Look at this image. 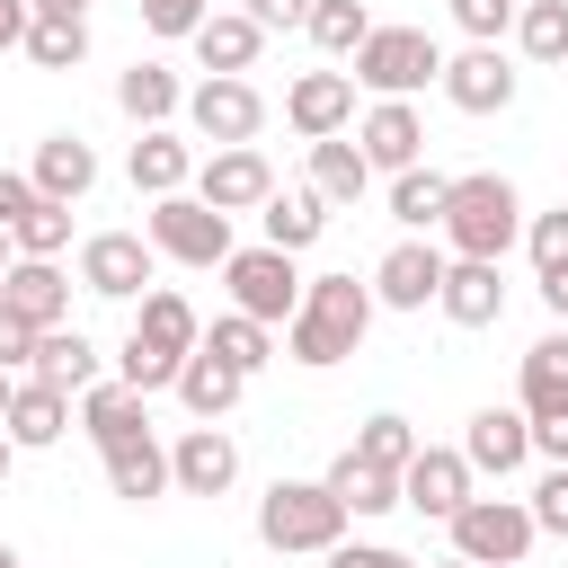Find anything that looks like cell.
Instances as JSON below:
<instances>
[{
  "label": "cell",
  "mask_w": 568,
  "mask_h": 568,
  "mask_svg": "<svg viewBox=\"0 0 568 568\" xmlns=\"http://www.w3.org/2000/svg\"><path fill=\"white\" fill-rule=\"evenodd\" d=\"M204 346V320H195V302L186 293H169V284H151L142 293V311H133V328H124V346H115V382H133L142 399L151 390H178V373H186V355Z\"/></svg>",
  "instance_id": "obj_1"
},
{
  "label": "cell",
  "mask_w": 568,
  "mask_h": 568,
  "mask_svg": "<svg viewBox=\"0 0 568 568\" xmlns=\"http://www.w3.org/2000/svg\"><path fill=\"white\" fill-rule=\"evenodd\" d=\"M373 311H382L373 284H355V275H311V284H302V311L284 320V355L311 364V373H328V364H346V355L364 346Z\"/></svg>",
  "instance_id": "obj_2"
},
{
  "label": "cell",
  "mask_w": 568,
  "mask_h": 568,
  "mask_svg": "<svg viewBox=\"0 0 568 568\" xmlns=\"http://www.w3.org/2000/svg\"><path fill=\"white\" fill-rule=\"evenodd\" d=\"M515 240H524V195H515V178H497V169L453 178V195H444V248L497 266Z\"/></svg>",
  "instance_id": "obj_3"
},
{
  "label": "cell",
  "mask_w": 568,
  "mask_h": 568,
  "mask_svg": "<svg viewBox=\"0 0 568 568\" xmlns=\"http://www.w3.org/2000/svg\"><path fill=\"white\" fill-rule=\"evenodd\" d=\"M257 541H266V550H311V559H328V550L346 541V506L328 497V479H275V488L257 497Z\"/></svg>",
  "instance_id": "obj_4"
},
{
  "label": "cell",
  "mask_w": 568,
  "mask_h": 568,
  "mask_svg": "<svg viewBox=\"0 0 568 568\" xmlns=\"http://www.w3.org/2000/svg\"><path fill=\"white\" fill-rule=\"evenodd\" d=\"M142 240H151L169 266H231V248H240V240H231V213H213L195 186H186V195H160V204L142 213Z\"/></svg>",
  "instance_id": "obj_5"
},
{
  "label": "cell",
  "mask_w": 568,
  "mask_h": 568,
  "mask_svg": "<svg viewBox=\"0 0 568 568\" xmlns=\"http://www.w3.org/2000/svg\"><path fill=\"white\" fill-rule=\"evenodd\" d=\"M444 532H453V559H470V568H524L532 541H541V524H532L524 497H470Z\"/></svg>",
  "instance_id": "obj_6"
},
{
  "label": "cell",
  "mask_w": 568,
  "mask_h": 568,
  "mask_svg": "<svg viewBox=\"0 0 568 568\" xmlns=\"http://www.w3.org/2000/svg\"><path fill=\"white\" fill-rule=\"evenodd\" d=\"M426 80H444V44L426 27H373L364 53H355V89L373 98H417Z\"/></svg>",
  "instance_id": "obj_7"
},
{
  "label": "cell",
  "mask_w": 568,
  "mask_h": 568,
  "mask_svg": "<svg viewBox=\"0 0 568 568\" xmlns=\"http://www.w3.org/2000/svg\"><path fill=\"white\" fill-rule=\"evenodd\" d=\"M222 284H231V311H248V320H266V328H284L293 311H302V266L284 257V248H231V266H222Z\"/></svg>",
  "instance_id": "obj_8"
},
{
  "label": "cell",
  "mask_w": 568,
  "mask_h": 568,
  "mask_svg": "<svg viewBox=\"0 0 568 568\" xmlns=\"http://www.w3.org/2000/svg\"><path fill=\"white\" fill-rule=\"evenodd\" d=\"M257 124H266L257 80H195V89H186V133H195V142L240 151V142H257Z\"/></svg>",
  "instance_id": "obj_9"
},
{
  "label": "cell",
  "mask_w": 568,
  "mask_h": 568,
  "mask_svg": "<svg viewBox=\"0 0 568 568\" xmlns=\"http://www.w3.org/2000/svg\"><path fill=\"white\" fill-rule=\"evenodd\" d=\"M151 266H160V248L142 231H89L80 240V293H98V302H133L151 284Z\"/></svg>",
  "instance_id": "obj_10"
},
{
  "label": "cell",
  "mask_w": 568,
  "mask_h": 568,
  "mask_svg": "<svg viewBox=\"0 0 568 568\" xmlns=\"http://www.w3.org/2000/svg\"><path fill=\"white\" fill-rule=\"evenodd\" d=\"M470 497H479V470L462 462V444H426V453L399 470V506H417L426 524H453Z\"/></svg>",
  "instance_id": "obj_11"
},
{
  "label": "cell",
  "mask_w": 568,
  "mask_h": 568,
  "mask_svg": "<svg viewBox=\"0 0 568 568\" xmlns=\"http://www.w3.org/2000/svg\"><path fill=\"white\" fill-rule=\"evenodd\" d=\"M195 195H204L213 213H266L275 169H266L257 142H240V151H204V160H195Z\"/></svg>",
  "instance_id": "obj_12"
},
{
  "label": "cell",
  "mask_w": 568,
  "mask_h": 568,
  "mask_svg": "<svg viewBox=\"0 0 568 568\" xmlns=\"http://www.w3.org/2000/svg\"><path fill=\"white\" fill-rule=\"evenodd\" d=\"M462 115H506L515 106V62L497 53V44H462V53H444V80H435Z\"/></svg>",
  "instance_id": "obj_13"
},
{
  "label": "cell",
  "mask_w": 568,
  "mask_h": 568,
  "mask_svg": "<svg viewBox=\"0 0 568 568\" xmlns=\"http://www.w3.org/2000/svg\"><path fill=\"white\" fill-rule=\"evenodd\" d=\"M444 266H453V248L399 240V248H382V266H373V302H382V311H426V302L444 293Z\"/></svg>",
  "instance_id": "obj_14"
},
{
  "label": "cell",
  "mask_w": 568,
  "mask_h": 568,
  "mask_svg": "<svg viewBox=\"0 0 568 568\" xmlns=\"http://www.w3.org/2000/svg\"><path fill=\"white\" fill-rule=\"evenodd\" d=\"M284 124H293L302 142H337V133L355 124V71H302V80L284 89Z\"/></svg>",
  "instance_id": "obj_15"
},
{
  "label": "cell",
  "mask_w": 568,
  "mask_h": 568,
  "mask_svg": "<svg viewBox=\"0 0 568 568\" xmlns=\"http://www.w3.org/2000/svg\"><path fill=\"white\" fill-rule=\"evenodd\" d=\"M355 151L373 160V178H399V169H417V151H426V115H417L408 98H373L364 124H355Z\"/></svg>",
  "instance_id": "obj_16"
},
{
  "label": "cell",
  "mask_w": 568,
  "mask_h": 568,
  "mask_svg": "<svg viewBox=\"0 0 568 568\" xmlns=\"http://www.w3.org/2000/svg\"><path fill=\"white\" fill-rule=\"evenodd\" d=\"M462 462H470L479 479H515V470L532 462V417H524V408H479V417L462 426Z\"/></svg>",
  "instance_id": "obj_17"
},
{
  "label": "cell",
  "mask_w": 568,
  "mask_h": 568,
  "mask_svg": "<svg viewBox=\"0 0 568 568\" xmlns=\"http://www.w3.org/2000/svg\"><path fill=\"white\" fill-rule=\"evenodd\" d=\"M169 479H178V497H222V488L240 479L231 426H186V435L169 444Z\"/></svg>",
  "instance_id": "obj_18"
},
{
  "label": "cell",
  "mask_w": 568,
  "mask_h": 568,
  "mask_svg": "<svg viewBox=\"0 0 568 568\" xmlns=\"http://www.w3.org/2000/svg\"><path fill=\"white\" fill-rule=\"evenodd\" d=\"M0 302H9L36 337H44V328H62V320H71V275H62V257H9Z\"/></svg>",
  "instance_id": "obj_19"
},
{
  "label": "cell",
  "mask_w": 568,
  "mask_h": 568,
  "mask_svg": "<svg viewBox=\"0 0 568 568\" xmlns=\"http://www.w3.org/2000/svg\"><path fill=\"white\" fill-rule=\"evenodd\" d=\"M186 44H195L204 80H248V71H257V53H266V27H257L248 9H213Z\"/></svg>",
  "instance_id": "obj_20"
},
{
  "label": "cell",
  "mask_w": 568,
  "mask_h": 568,
  "mask_svg": "<svg viewBox=\"0 0 568 568\" xmlns=\"http://www.w3.org/2000/svg\"><path fill=\"white\" fill-rule=\"evenodd\" d=\"M435 311H444L453 328H497V320H506V275H497L488 257H453Z\"/></svg>",
  "instance_id": "obj_21"
},
{
  "label": "cell",
  "mask_w": 568,
  "mask_h": 568,
  "mask_svg": "<svg viewBox=\"0 0 568 568\" xmlns=\"http://www.w3.org/2000/svg\"><path fill=\"white\" fill-rule=\"evenodd\" d=\"M0 435L18 444V453H53L62 435H71V390H53V382H18L9 390V417H0Z\"/></svg>",
  "instance_id": "obj_22"
},
{
  "label": "cell",
  "mask_w": 568,
  "mask_h": 568,
  "mask_svg": "<svg viewBox=\"0 0 568 568\" xmlns=\"http://www.w3.org/2000/svg\"><path fill=\"white\" fill-rule=\"evenodd\" d=\"M124 178H133V195H186V178H195V142L186 133H169V124H151L142 142H133V160H124Z\"/></svg>",
  "instance_id": "obj_23"
},
{
  "label": "cell",
  "mask_w": 568,
  "mask_h": 568,
  "mask_svg": "<svg viewBox=\"0 0 568 568\" xmlns=\"http://www.w3.org/2000/svg\"><path fill=\"white\" fill-rule=\"evenodd\" d=\"M27 178H36V195H44V204H80V195L98 186V151H89L80 133H44V142H36V160H27Z\"/></svg>",
  "instance_id": "obj_24"
},
{
  "label": "cell",
  "mask_w": 568,
  "mask_h": 568,
  "mask_svg": "<svg viewBox=\"0 0 568 568\" xmlns=\"http://www.w3.org/2000/svg\"><path fill=\"white\" fill-rule=\"evenodd\" d=\"M98 462H106V488H115L124 506H151V497H169V488H178V479H169V444H160V435H124V444H106Z\"/></svg>",
  "instance_id": "obj_25"
},
{
  "label": "cell",
  "mask_w": 568,
  "mask_h": 568,
  "mask_svg": "<svg viewBox=\"0 0 568 568\" xmlns=\"http://www.w3.org/2000/svg\"><path fill=\"white\" fill-rule=\"evenodd\" d=\"M515 408H524L532 426L568 408V328H550V337H532V346H524V382H515Z\"/></svg>",
  "instance_id": "obj_26"
},
{
  "label": "cell",
  "mask_w": 568,
  "mask_h": 568,
  "mask_svg": "<svg viewBox=\"0 0 568 568\" xmlns=\"http://www.w3.org/2000/svg\"><path fill=\"white\" fill-rule=\"evenodd\" d=\"M257 222H266V248H284V257H302V248H311V240L328 231V195H320L311 178H302V186H275Z\"/></svg>",
  "instance_id": "obj_27"
},
{
  "label": "cell",
  "mask_w": 568,
  "mask_h": 568,
  "mask_svg": "<svg viewBox=\"0 0 568 568\" xmlns=\"http://www.w3.org/2000/svg\"><path fill=\"white\" fill-rule=\"evenodd\" d=\"M27 373H36V382H53V390H71V399H80V390H98V337H89V328H71V320H62V328H44V337H36V364H27Z\"/></svg>",
  "instance_id": "obj_28"
},
{
  "label": "cell",
  "mask_w": 568,
  "mask_h": 568,
  "mask_svg": "<svg viewBox=\"0 0 568 568\" xmlns=\"http://www.w3.org/2000/svg\"><path fill=\"white\" fill-rule=\"evenodd\" d=\"M80 435L106 453V444H124V435H151V399L133 390V382H98V390H80Z\"/></svg>",
  "instance_id": "obj_29"
},
{
  "label": "cell",
  "mask_w": 568,
  "mask_h": 568,
  "mask_svg": "<svg viewBox=\"0 0 568 568\" xmlns=\"http://www.w3.org/2000/svg\"><path fill=\"white\" fill-rule=\"evenodd\" d=\"M240 390H248V382H240L222 355H204V346H195V355H186V373H178V408H186L195 426H222V417L240 408Z\"/></svg>",
  "instance_id": "obj_30"
},
{
  "label": "cell",
  "mask_w": 568,
  "mask_h": 568,
  "mask_svg": "<svg viewBox=\"0 0 568 568\" xmlns=\"http://www.w3.org/2000/svg\"><path fill=\"white\" fill-rule=\"evenodd\" d=\"M115 106L151 133V124H169V115H186V80L169 71V62H133L124 80H115Z\"/></svg>",
  "instance_id": "obj_31"
},
{
  "label": "cell",
  "mask_w": 568,
  "mask_h": 568,
  "mask_svg": "<svg viewBox=\"0 0 568 568\" xmlns=\"http://www.w3.org/2000/svg\"><path fill=\"white\" fill-rule=\"evenodd\" d=\"M204 355H222L240 382H257V373L275 364V328H266V320H248V311H222V320L204 328Z\"/></svg>",
  "instance_id": "obj_32"
},
{
  "label": "cell",
  "mask_w": 568,
  "mask_h": 568,
  "mask_svg": "<svg viewBox=\"0 0 568 568\" xmlns=\"http://www.w3.org/2000/svg\"><path fill=\"white\" fill-rule=\"evenodd\" d=\"M444 195H453L444 169H399V178H390V222H399L408 240H426V231H444Z\"/></svg>",
  "instance_id": "obj_33"
},
{
  "label": "cell",
  "mask_w": 568,
  "mask_h": 568,
  "mask_svg": "<svg viewBox=\"0 0 568 568\" xmlns=\"http://www.w3.org/2000/svg\"><path fill=\"white\" fill-rule=\"evenodd\" d=\"M320 479H328V497H337L346 515H390V506H399V470H373V462H355V453H337Z\"/></svg>",
  "instance_id": "obj_34"
},
{
  "label": "cell",
  "mask_w": 568,
  "mask_h": 568,
  "mask_svg": "<svg viewBox=\"0 0 568 568\" xmlns=\"http://www.w3.org/2000/svg\"><path fill=\"white\" fill-rule=\"evenodd\" d=\"M311 186H320L328 204H364V186H373V160L355 151V133H337V142H311Z\"/></svg>",
  "instance_id": "obj_35"
},
{
  "label": "cell",
  "mask_w": 568,
  "mask_h": 568,
  "mask_svg": "<svg viewBox=\"0 0 568 568\" xmlns=\"http://www.w3.org/2000/svg\"><path fill=\"white\" fill-rule=\"evenodd\" d=\"M373 27H382V18H373L364 0H311V27H302V36H311V44L328 53V62H355Z\"/></svg>",
  "instance_id": "obj_36"
},
{
  "label": "cell",
  "mask_w": 568,
  "mask_h": 568,
  "mask_svg": "<svg viewBox=\"0 0 568 568\" xmlns=\"http://www.w3.org/2000/svg\"><path fill=\"white\" fill-rule=\"evenodd\" d=\"M346 453H355V462H373V470H408L426 444H417V426H408L399 408H382V417H364V426H355V444H346Z\"/></svg>",
  "instance_id": "obj_37"
},
{
  "label": "cell",
  "mask_w": 568,
  "mask_h": 568,
  "mask_svg": "<svg viewBox=\"0 0 568 568\" xmlns=\"http://www.w3.org/2000/svg\"><path fill=\"white\" fill-rule=\"evenodd\" d=\"M18 53H27L36 71H80V62H89V18H36Z\"/></svg>",
  "instance_id": "obj_38"
},
{
  "label": "cell",
  "mask_w": 568,
  "mask_h": 568,
  "mask_svg": "<svg viewBox=\"0 0 568 568\" xmlns=\"http://www.w3.org/2000/svg\"><path fill=\"white\" fill-rule=\"evenodd\" d=\"M515 53L524 62H568V0H524L515 9Z\"/></svg>",
  "instance_id": "obj_39"
},
{
  "label": "cell",
  "mask_w": 568,
  "mask_h": 568,
  "mask_svg": "<svg viewBox=\"0 0 568 568\" xmlns=\"http://www.w3.org/2000/svg\"><path fill=\"white\" fill-rule=\"evenodd\" d=\"M9 248H18V257H62V248H71V204H36V213L9 231Z\"/></svg>",
  "instance_id": "obj_40"
},
{
  "label": "cell",
  "mask_w": 568,
  "mask_h": 568,
  "mask_svg": "<svg viewBox=\"0 0 568 568\" xmlns=\"http://www.w3.org/2000/svg\"><path fill=\"white\" fill-rule=\"evenodd\" d=\"M524 248H532V275H559L568 266V204L559 213H532L524 222Z\"/></svg>",
  "instance_id": "obj_41"
},
{
  "label": "cell",
  "mask_w": 568,
  "mask_h": 568,
  "mask_svg": "<svg viewBox=\"0 0 568 568\" xmlns=\"http://www.w3.org/2000/svg\"><path fill=\"white\" fill-rule=\"evenodd\" d=\"M524 506H532V524H541L550 541H568V462H550V470H541V488H532Z\"/></svg>",
  "instance_id": "obj_42"
},
{
  "label": "cell",
  "mask_w": 568,
  "mask_h": 568,
  "mask_svg": "<svg viewBox=\"0 0 568 568\" xmlns=\"http://www.w3.org/2000/svg\"><path fill=\"white\" fill-rule=\"evenodd\" d=\"M204 18H213V0H142V27H151V36H169V44H178V36H195Z\"/></svg>",
  "instance_id": "obj_43"
},
{
  "label": "cell",
  "mask_w": 568,
  "mask_h": 568,
  "mask_svg": "<svg viewBox=\"0 0 568 568\" xmlns=\"http://www.w3.org/2000/svg\"><path fill=\"white\" fill-rule=\"evenodd\" d=\"M453 18H462L470 44H497V36L515 27V0H453Z\"/></svg>",
  "instance_id": "obj_44"
},
{
  "label": "cell",
  "mask_w": 568,
  "mask_h": 568,
  "mask_svg": "<svg viewBox=\"0 0 568 568\" xmlns=\"http://www.w3.org/2000/svg\"><path fill=\"white\" fill-rule=\"evenodd\" d=\"M36 204H44V195H36V178H27V169H0V231H18Z\"/></svg>",
  "instance_id": "obj_45"
},
{
  "label": "cell",
  "mask_w": 568,
  "mask_h": 568,
  "mask_svg": "<svg viewBox=\"0 0 568 568\" xmlns=\"http://www.w3.org/2000/svg\"><path fill=\"white\" fill-rule=\"evenodd\" d=\"M328 568H417L408 550H390V541H337L328 550Z\"/></svg>",
  "instance_id": "obj_46"
},
{
  "label": "cell",
  "mask_w": 568,
  "mask_h": 568,
  "mask_svg": "<svg viewBox=\"0 0 568 568\" xmlns=\"http://www.w3.org/2000/svg\"><path fill=\"white\" fill-rule=\"evenodd\" d=\"M18 364H36V328L0 302V373H18Z\"/></svg>",
  "instance_id": "obj_47"
},
{
  "label": "cell",
  "mask_w": 568,
  "mask_h": 568,
  "mask_svg": "<svg viewBox=\"0 0 568 568\" xmlns=\"http://www.w3.org/2000/svg\"><path fill=\"white\" fill-rule=\"evenodd\" d=\"M240 9H248L266 36H275V27H311V0H240Z\"/></svg>",
  "instance_id": "obj_48"
},
{
  "label": "cell",
  "mask_w": 568,
  "mask_h": 568,
  "mask_svg": "<svg viewBox=\"0 0 568 568\" xmlns=\"http://www.w3.org/2000/svg\"><path fill=\"white\" fill-rule=\"evenodd\" d=\"M532 453H541V462H568V408H559V417H541V426H532Z\"/></svg>",
  "instance_id": "obj_49"
},
{
  "label": "cell",
  "mask_w": 568,
  "mask_h": 568,
  "mask_svg": "<svg viewBox=\"0 0 568 568\" xmlns=\"http://www.w3.org/2000/svg\"><path fill=\"white\" fill-rule=\"evenodd\" d=\"M27 27H36V9H27V0H0V53L27 44Z\"/></svg>",
  "instance_id": "obj_50"
},
{
  "label": "cell",
  "mask_w": 568,
  "mask_h": 568,
  "mask_svg": "<svg viewBox=\"0 0 568 568\" xmlns=\"http://www.w3.org/2000/svg\"><path fill=\"white\" fill-rule=\"evenodd\" d=\"M541 302H550V320L568 328V266H559V275H541Z\"/></svg>",
  "instance_id": "obj_51"
},
{
  "label": "cell",
  "mask_w": 568,
  "mask_h": 568,
  "mask_svg": "<svg viewBox=\"0 0 568 568\" xmlns=\"http://www.w3.org/2000/svg\"><path fill=\"white\" fill-rule=\"evenodd\" d=\"M36 18H89V0H27Z\"/></svg>",
  "instance_id": "obj_52"
},
{
  "label": "cell",
  "mask_w": 568,
  "mask_h": 568,
  "mask_svg": "<svg viewBox=\"0 0 568 568\" xmlns=\"http://www.w3.org/2000/svg\"><path fill=\"white\" fill-rule=\"evenodd\" d=\"M9 462H18V444H9V435H0V488H9Z\"/></svg>",
  "instance_id": "obj_53"
},
{
  "label": "cell",
  "mask_w": 568,
  "mask_h": 568,
  "mask_svg": "<svg viewBox=\"0 0 568 568\" xmlns=\"http://www.w3.org/2000/svg\"><path fill=\"white\" fill-rule=\"evenodd\" d=\"M9 390H18V382H9V373H0V417H9Z\"/></svg>",
  "instance_id": "obj_54"
},
{
  "label": "cell",
  "mask_w": 568,
  "mask_h": 568,
  "mask_svg": "<svg viewBox=\"0 0 568 568\" xmlns=\"http://www.w3.org/2000/svg\"><path fill=\"white\" fill-rule=\"evenodd\" d=\"M9 257H18V248H9V231H0V275H9Z\"/></svg>",
  "instance_id": "obj_55"
},
{
  "label": "cell",
  "mask_w": 568,
  "mask_h": 568,
  "mask_svg": "<svg viewBox=\"0 0 568 568\" xmlns=\"http://www.w3.org/2000/svg\"><path fill=\"white\" fill-rule=\"evenodd\" d=\"M0 568H27V559H18V550H9V541H0Z\"/></svg>",
  "instance_id": "obj_56"
},
{
  "label": "cell",
  "mask_w": 568,
  "mask_h": 568,
  "mask_svg": "<svg viewBox=\"0 0 568 568\" xmlns=\"http://www.w3.org/2000/svg\"><path fill=\"white\" fill-rule=\"evenodd\" d=\"M435 568H470V559H435Z\"/></svg>",
  "instance_id": "obj_57"
}]
</instances>
